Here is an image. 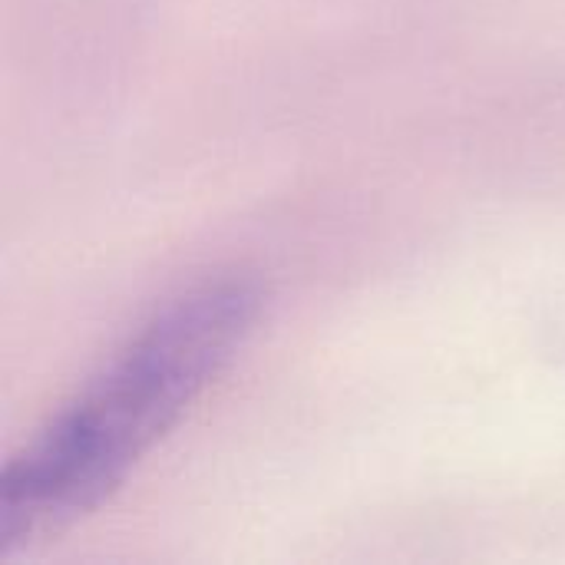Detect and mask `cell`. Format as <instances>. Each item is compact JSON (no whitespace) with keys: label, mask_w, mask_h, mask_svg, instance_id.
<instances>
[{"label":"cell","mask_w":565,"mask_h":565,"mask_svg":"<svg viewBox=\"0 0 565 565\" xmlns=\"http://www.w3.org/2000/svg\"><path fill=\"white\" fill-rule=\"evenodd\" d=\"M265 285L215 275L166 301L0 477V559L99 510L255 334Z\"/></svg>","instance_id":"cell-1"}]
</instances>
